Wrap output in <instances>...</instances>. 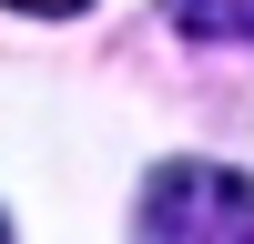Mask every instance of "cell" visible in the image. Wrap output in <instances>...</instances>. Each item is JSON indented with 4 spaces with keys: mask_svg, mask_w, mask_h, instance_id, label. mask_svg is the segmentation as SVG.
I'll use <instances>...</instances> for the list:
<instances>
[{
    "mask_svg": "<svg viewBox=\"0 0 254 244\" xmlns=\"http://www.w3.org/2000/svg\"><path fill=\"white\" fill-rule=\"evenodd\" d=\"M142 244H254V183L224 163H163L142 183Z\"/></svg>",
    "mask_w": 254,
    "mask_h": 244,
    "instance_id": "6da1fadb",
    "label": "cell"
},
{
    "mask_svg": "<svg viewBox=\"0 0 254 244\" xmlns=\"http://www.w3.org/2000/svg\"><path fill=\"white\" fill-rule=\"evenodd\" d=\"M173 20L193 41H254V0H173Z\"/></svg>",
    "mask_w": 254,
    "mask_h": 244,
    "instance_id": "7a4b0ae2",
    "label": "cell"
},
{
    "mask_svg": "<svg viewBox=\"0 0 254 244\" xmlns=\"http://www.w3.org/2000/svg\"><path fill=\"white\" fill-rule=\"evenodd\" d=\"M10 10H51L61 20V10H92V0H10Z\"/></svg>",
    "mask_w": 254,
    "mask_h": 244,
    "instance_id": "3957f363",
    "label": "cell"
},
{
    "mask_svg": "<svg viewBox=\"0 0 254 244\" xmlns=\"http://www.w3.org/2000/svg\"><path fill=\"white\" fill-rule=\"evenodd\" d=\"M0 244H10V234H0Z\"/></svg>",
    "mask_w": 254,
    "mask_h": 244,
    "instance_id": "277c9868",
    "label": "cell"
}]
</instances>
